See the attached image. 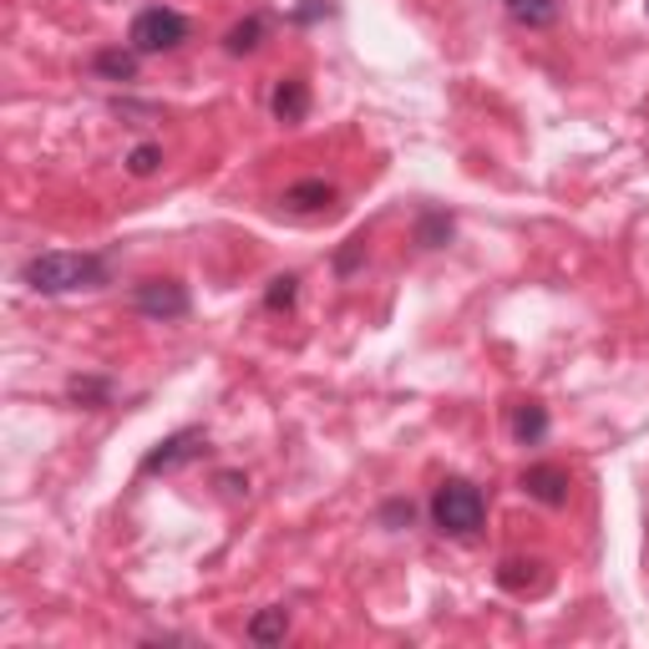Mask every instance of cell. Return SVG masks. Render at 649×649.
<instances>
[{"label":"cell","mask_w":649,"mask_h":649,"mask_svg":"<svg viewBox=\"0 0 649 649\" xmlns=\"http://www.w3.org/2000/svg\"><path fill=\"white\" fill-rule=\"evenodd\" d=\"M112 265L107 254H66V249H47L37 259L21 265V285L31 295H76V289H96L107 285Z\"/></svg>","instance_id":"obj_1"},{"label":"cell","mask_w":649,"mask_h":649,"mask_svg":"<svg viewBox=\"0 0 649 649\" xmlns=\"http://www.w3.org/2000/svg\"><path fill=\"white\" fill-rule=\"evenodd\" d=\"M487 517V497H482L477 482L467 477H446L432 493V528L446 538H472Z\"/></svg>","instance_id":"obj_2"},{"label":"cell","mask_w":649,"mask_h":649,"mask_svg":"<svg viewBox=\"0 0 649 649\" xmlns=\"http://www.w3.org/2000/svg\"><path fill=\"white\" fill-rule=\"evenodd\" d=\"M188 31L193 25L183 11H173V6H143L133 16V25H127V47L137 56H157V51H178L188 41Z\"/></svg>","instance_id":"obj_3"},{"label":"cell","mask_w":649,"mask_h":649,"mask_svg":"<svg viewBox=\"0 0 649 649\" xmlns=\"http://www.w3.org/2000/svg\"><path fill=\"white\" fill-rule=\"evenodd\" d=\"M133 310L147 315V320H183L193 310L188 285H178V279H143L133 289Z\"/></svg>","instance_id":"obj_4"},{"label":"cell","mask_w":649,"mask_h":649,"mask_svg":"<svg viewBox=\"0 0 649 649\" xmlns=\"http://www.w3.org/2000/svg\"><path fill=\"white\" fill-rule=\"evenodd\" d=\"M204 446H208V436L198 432V426H188V432H173L168 442H157L153 452L143 457V477H157V472H173V467H183V462L204 457Z\"/></svg>","instance_id":"obj_5"},{"label":"cell","mask_w":649,"mask_h":649,"mask_svg":"<svg viewBox=\"0 0 649 649\" xmlns=\"http://www.w3.org/2000/svg\"><path fill=\"white\" fill-rule=\"evenodd\" d=\"M523 493L543 507H564L568 503V472L558 462H538V467L523 472Z\"/></svg>","instance_id":"obj_6"},{"label":"cell","mask_w":649,"mask_h":649,"mask_svg":"<svg viewBox=\"0 0 649 649\" xmlns=\"http://www.w3.org/2000/svg\"><path fill=\"white\" fill-rule=\"evenodd\" d=\"M269 112H275V122H285V127L305 122L310 117V82H305V76H285V82L275 86V96H269Z\"/></svg>","instance_id":"obj_7"},{"label":"cell","mask_w":649,"mask_h":649,"mask_svg":"<svg viewBox=\"0 0 649 649\" xmlns=\"http://www.w3.org/2000/svg\"><path fill=\"white\" fill-rule=\"evenodd\" d=\"M497 584H503L507 594H543L548 589V564H543V558H503Z\"/></svg>","instance_id":"obj_8"},{"label":"cell","mask_w":649,"mask_h":649,"mask_svg":"<svg viewBox=\"0 0 649 649\" xmlns=\"http://www.w3.org/2000/svg\"><path fill=\"white\" fill-rule=\"evenodd\" d=\"M507 432L517 446H538L548 436V406L543 401H517L513 416H507Z\"/></svg>","instance_id":"obj_9"},{"label":"cell","mask_w":649,"mask_h":649,"mask_svg":"<svg viewBox=\"0 0 649 649\" xmlns=\"http://www.w3.org/2000/svg\"><path fill=\"white\" fill-rule=\"evenodd\" d=\"M330 204H336V188L324 178H305V183H295V188H285L289 214H324Z\"/></svg>","instance_id":"obj_10"},{"label":"cell","mask_w":649,"mask_h":649,"mask_svg":"<svg viewBox=\"0 0 649 649\" xmlns=\"http://www.w3.org/2000/svg\"><path fill=\"white\" fill-rule=\"evenodd\" d=\"M249 645H259V649H269V645H285V635H289V609L285 604H269V609H259L249 619Z\"/></svg>","instance_id":"obj_11"},{"label":"cell","mask_w":649,"mask_h":649,"mask_svg":"<svg viewBox=\"0 0 649 649\" xmlns=\"http://www.w3.org/2000/svg\"><path fill=\"white\" fill-rule=\"evenodd\" d=\"M507 21L528 25V31H548V25H558V0H507Z\"/></svg>","instance_id":"obj_12"},{"label":"cell","mask_w":649,"mask_h":649,"mask_svg":"<svg viewBox=\"0 0 649 649\" xmlns=\"http://www.w3.org/2000/svg\"><path fill=\"white\" fill-rule=\"evenodd\" d=\"M92 72L102 76V82H133V76H137V51L133 47H127V51H122V47L96 51V56H92Z\"/></svg>","instance_id":"obj_13"},{"label":"cell","mask_w":649,"mask_h":649,"mask_svg":"<svg viewBox=\"0 0 649 649\" xmlns=\"http://www.w3.org/2000/svg\"><path fill=\"white\" fill-rule=\"evenodd\" d=\"M112 391H117V385H112L107 375H72V381H66V396L86 411H102L112 401Z\"/></svg>","instance_id":"obj_14"},{"label":"cell","mask_w":649,"mask_h":649,"mask_svg":"<svg viewBox=\"0 0 649 649\" xmlns=\"http://www.w3.org/2000/svg\"><path fill=\"white\" fill-rule=\"evenodd\" d=\"M269 37V21L265 16H244L239 25H229V37H224V51L229 56H249V51H259V41Z\"/></svg>","instance_id":"obj_15"},{"label":"cell","mask_w":649,"mask_h":649,"mask_svg":"<svg viewBox=\"0 0 649 649\" xmlns=\"http://www.w3.org/2000/svg\"><path fill=\"white\" fill-rule=\"evenodd\" d=\"M446 239H452V214H442V208H426V214L416 218V244H421V249H442Z\"/></svg>","instance_id":"obj_16"},{"label":"cell","mask_w":649,"mask_h":649,"mask_svg":"<svg viewBox=\"0 0 649 649\" xmlns=\"http://www.w3.org/2000/svg\"><path fill=\"white\" fill-rule=\"evenodd\" d=\"M295 300H300V275H275L265 289V310H295Z\"/></svg>","instance_id":"obj_17"},{"label":"cell","mask_w":649,"mask_h":649,"mask_svg":"<svg viewBox=\"0 0 649 649\" xmlns=\"http://www.w3.org/2000/svg\"><path fill=\"white\" fill-rule=\"evenodd\" d=\"M157 163H163V147L157 143H137L133 153H127V173H133V178H153Z\"/></svg>","instance_id":"obj_18"},{"label":"cell","mask_w":649,"mask_h":649,"mask_svg":"<svg viewBox=\"0 0 649 649\" xmlns=\"http://www.w3.org/2000/svg\"><path fill=\"white\" fill-rule=\"evenodd\" d=\"M361 259H365V234H356V239H346V249L336 254V269H340V275H356V269H361Z\"/></svg>","instance_id":"obj_19"},{"label":"cell","mask_w":649,"mask_h":649,"mask_svg":"<svg viewBox=\"0 0 649 649\" xmlns=\"http://www.w3.org/2000/svg\"><path fill=\"white\" fill-rule=\"evenodd\" d=\"M411 517H416V507L401 503V497H396V503H385V507H381V523H385L391 533H396V528H411Z\"/></svg>","instance_id":"obj_20"},{"label":"cell","mask_w":649,"mask_h":649,"mask_svg":"<svg viewBox=\"0 0 649 649\" xmlns=\"http://www.w3.org/2000/svg\"><path fill=\"white\" fill-rule=\"evenodd\" d=\"M320 16H330V0H305L300 11H295V21L310 25V21H320Z\"/></svg>","instance_id":"obj_21"},{"label":"cell","mask_w":649,"mask_h":649,"mask_svg":"<svg viewBox=\"0 0 649 649\" xmlns=\"http://www.w3.org/2000/svg\"><path fill=\"white\" fill-rule=\"evenodd\" d=\"M218 487H224V493H234V497H239L244 487H249V482H244V477H234V472H224V477H218Z\"/></svg>","instance_id":"obj_22"},{"label":"cell","mask_w":649,"mask_h":649,"mask_svg":"<svg viewBox=\"0 0 649 649\" xmlns=\"http://www.w3.org/2000/svg\"><path fill=\"white\" fill-rule=\"evenodd\" d=\"M645 16H649V0H645Z\"/></svg>","instance_id":"obj_23"}]
</instances>
